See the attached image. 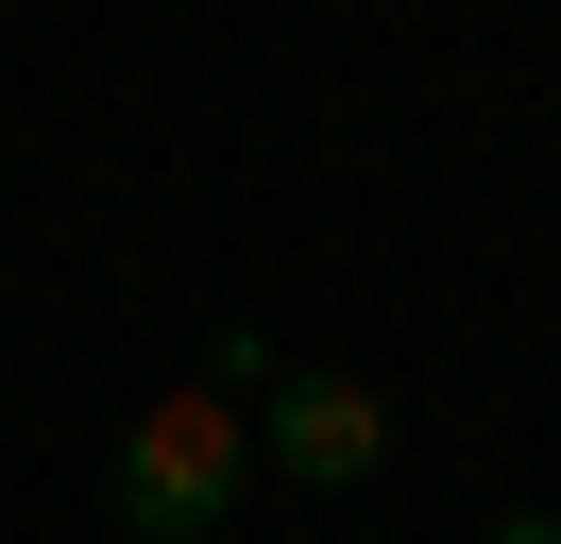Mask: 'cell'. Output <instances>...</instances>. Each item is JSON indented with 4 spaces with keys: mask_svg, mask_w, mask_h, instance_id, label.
<instances>
[{
    "mask_svg": "<svg viewBox=\"0 0 561 544\" xmlns=\"http://www.w3.org/2000/svg\"><path fill=\"white\" fill-rule=\"evenodd\" d=\"M239 494H255V408L171 392V408L119 426V476H103L119 544H221V528H239Z\"/></svg>",
    "mask_w": 561,
    "mask_h": 544,
    "instance_id": "obj_1",
    "label": "cell"
},
{
    "mask_svg": "<svg viewBox=\"0 0 561 544\" xmlns=\"http://www.w3.org/2000/svg\"><path fill=\"white\" fill-rule=\"evenodd\" d=\"M255 460H273L289 494H357V476L391 460V408L357 392V374H273V392H255Z\"/></svg>",
    "mask_w": 561,
    "mask_h": 544,
    "instance_id": "obj_2",
    "label": "cell"
},
{
    "mask_svg": "<svg viewBox=\"0 0 561 544\" xmlns=\"http://www.w3.org/2000/svg\"><path fill=\"white\" fill-rule=\"evenodd\" d=\"M493 544H561V510H493Z\"/></svg>",
    "mask_w": 561,
    "mask_h": 544,
    "instance_id": "obj_3",
    "label": "cell"
}]
</instances>
